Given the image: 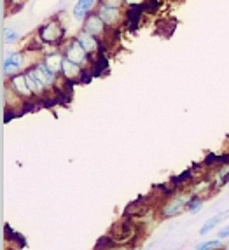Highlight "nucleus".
I'll return each instance as SVG.
<instances>
[{"label":"nucleus","mask_w":229,"mask_h":250,"mask_svg":"<svg viewBox=\"0 0 229 250\" xmlns=\"http://www.w3.org/2000/svg\"><path fill=\"white\" fill-rule=\"evenodd\" d=\"M39 37H41L44 42L56 44V42H60L63 37H65V30H63V26L60 25L58 21L53 20V21H49L47 25L42 26L41 32H39Z\"/></svg>","instance_id":"obj_1"},{"label":"nucleus","mask_w":229,"mask_h":250,"mask_svg":"<svg viewBox=\"0 0 229 250\" xmlns=\"http://www.w3.org/2000/svg\"><path fill=\"white\" fill-rule=\"evenodd\" d=\"M98 16L105 21V25H116L117 21H119V9L117 7H108V5H100L98 9Z\"/></svg>","instance_id":"obj_4"},{"label":"nucleus","mask_w":229,"mask_h":250,"mask_svg":"<svg viewBox=\"0 0 229 250\" xmlns=\"http://www.w3.org/2000/svg\"><path fill=\"white\" fill-rule=\"evenodd\" d=\"M125 2V0H102V4L104 5H108V7H121V4Z\"/></svg>","instance_id":"obj_18"},{"label":"nucleus","mask_w":229,"mask_h":250,"mask_svg":"<svg viewBox=\"0 0 229 250\" xmlns=\"http://www.w3.org/2000/svg\"><path fill=\"white\" fill-rule=\"evenodd\" d=\"M23 63H25V56L21 53H9L4 62V72L7 75H13L14 72H18L23 67Z\"/></svg>","instance_id":"obj_3"},{"label":"nucleus","mask_w":229,"mask_h":250,"mask_svg":"<svg viewBox=\"0 0 229 250\" xmlns=\"http://www.w3.org/2000/svg\"><path fill=\"white\" fill-rule=\"evenodd\" d=\"M184 205V200H180V198H175V200H170V203L163 208V215L165 217H170V215H175V213L180 212V208H182Z\"/></svg>","instance_id":"obj_14"},{"label":"nucleus","mask_w":229,"mask_h":250,"mask_svg":"<svg viewBox=\"0 0 229 250\" xmlns=\"http://www.w3.org/2000/svg\"><path fill=\"white\" fill-rule=\"evenodd\" d=\"M25 77H26V84H28V88L32 89V93H34V95H41V93H44V89L47 88L46 84L42 83V81L39 79L37 75H35L32 70L26 72Z\"/></svg>","instance_id":"obj_7"},{"label":"nucleus","mask_w":229,"mask_h":250,"mask_svg":"<svg viewBox=\"0 0 229 250\" xmlns=\"http://www.w3.org/2000/svg\"><path fill=\"white\" fill-rule=\"evenodd\" d=\"M125 2L129 5H142L144 4V0H125Z\"/></svg>","instance_id":"obj_20"},{"label":"nucleus","mask_w":229,"mask_h":250,"mask_svg":"<svg viewBox=\"0 0 229 250\" xmlns=\"http://www.w3.org/2000/svg\"><path fill=\"white\" fill-rule=\"evenodd\" d=\"M95 0H77V4L74 7V18L75 20H83L86 14L89 13V9L93 7Z\"/></svg>","instance_id":"obj_13"},{"label":"nucleus","mask_w":229,"mask_h":250,"mask_svg":"<svg viewBox=\"0 0 229 250\" xmlns=\"http://www.w3.org/2000/svg\"><path fill=\"white\" fill-rule=\"evenodd\" d=\"M229 217V210H224V212H221V213H217V215H213V217H210L208 221L205 222V226L200 229V233L201 234H207V233H210V231L213 229V226H217L219 222H222L224 219H228Z\"/></svg>","instance_id":"obj_11"},{"label":"nucleus","mask_w":229,"mask_h":250,"mask_svg":"<svg viewBox=\"0 0 229 250\" xmlns=\"http://www.w3.org/2000/svg\"><path fill=\"white\" fill-rule=\"evenodd\" d=\"M217 247H221V242H219V240H213V242L200 243V245H196V249L203 250V249H217Z\"/></svg>","instance_id":"obj_16"},{"label":"nucleus","mask_w":229,"mask_h":250,"mask_svg":"<svg viewBox=\"0 0 229 250\" xmlns=\"http://www.w3.org/2000/svg\"><path fill=\"white\" fill-rule=\"evenodd\" d=\"M228 249H229V245H228Z\"/></svg>","instance_id":"obj_22"},{"label":"nucleus","mask_w":229,"mask_h":250,"mask_svg":"<svg viewBox=\"0 0 229 250\" xmlns=\"http://www.w3.org/2000/svg\"><path fill=\"white\" fill-rule=\"evenodd\" d=\"M13 2H14V4H20V2H21V0H13Z\"/></svg>","instance_id":"obj_21"},{"label":"nucleus","mask_w":229,"mask_h":250,"mask_svg":"<svg viewBox=\"0 0 229 250\" xmlns=\"http://www.w3.org/2000/svg\"><path fill=\"white\" fill-rule=\"evenodd\" d=\"M63 75L67 77L68 81H74V79H79L81 75V68H79V63H74L70 62L68 58L63 60V68H62Z\"/></svg>","instance_id":"obj_8"},{"label":"nucleus","mask_w":229,"mask_h":250,"mask_svg":"<svg viewBox=\"0 0 229 250\" xmlns=\"http://www.w3.org/2000/svg\"><path fill=\"white\" fill-rule=\"evenodd\" d=\"M77 41L83 44V47L88 51V53H95L96 47H98V42H96L95 35H91L89 32H86V30H84V32H81V34L77 35Z\"/></svg>","instance_id":"obj_9"},{"label":"nucleus","mask_w":229,"mask_h":250,"mask_svg":"<svg viewBox=\"0 0 229 250\" xmlns=\"http://www.w3.org/2000/svg\"><path fill=\"white\" fill-rule=\"evenodd\" d=\"M32 72H34L35 75H37L39 79L42 81V83L46 84L47 88H49V86H53V83H54V72H51L49 68H47V65L46 63H39L37 67L35 68H32Z\"/></svg>","instance_id":"obj_6"},{"label":"nucleus","mask_w":229,"mask_h":250,"mask_svg":"<svg viewBox=\"0 0 229 250\" xmlns=\"http://www.w3.org/2000/svg\"><path fill=\"white\" fill-rule=\"evenodd\" d=\"M105 26H107V25H105V21L102 20L98 14H96V16H89L88 20H86V26H84V30L96 37V35L104 34Z\"/></svg>","instance_id":"obj_5"},{"label":"nucleus","mask_w":229,"mask_h":250,"mask_svg":"<svg viewBox=\"0 0 229 250\" xmlns=\"http://www.w3.org/2000/svg\"><path fill=\"white\" fill-rule=\"evenodd\" d=\"M226 236H229V226H228V228H224V229L219 231V238H226Z\"/></svg>","instance_id":"obj_19"},{"label":"nucleus","mask_w":229,"mask_h":250,"mask_svg":"<svg viewBox=\"0 0 229 250\" xmlns=\"http://www.w3.org/2000/svg\"><path fill=\"white\" fill-rule=\"evenodd\" d=\"M201 207H203V201H201L200 198H196V200H192L187 203V210L191 213H198V210H200Z\"/></svg>","instance_id":"obj_15"},{"label":"nucleus","mask_w":229,"mask_h":250,"mask_svg":"<svg viewBox=\"0 0 229 250\" xmlns=\"http://www.w3.org/2000/svg\"><path fill=\"white\" fill-rule=\"evenodd\" d=\"M63 56L62 54H58V53H54V54H47L46 56V65H47V68H49L51 72H54V74H58V72H62V68H63Z\"/></svg>","instance_id":"obj_12"},{"label":"nucleus","mask_w":229,"mask_h":250,"mask_svg":"<svg viewBox=\"0 0 229 250\" xmlns=\"http://www.w3.org/2000/svg\"><path fill=\"white\" fill-rule=\"evenodd\" d=\"M11 84H13V88L18 91V95H21V96L34 95V93H32V89L28 88V84H26L25 75H14L13 81H11Z\"/></svg>","instance_id":"obj_10"},{"label":"nucleus","mask_w":229,"mask_h":250,"mask_svg":"<svg viewBox=\"0 0 229 250\" xmlns=\"http://www.w3.org/2000/svg\"><path fill=\"white\" fill-rule=\"evenodd\" d=\"M86 54H88V51L84 49L79 41L70 42L67 46V49H65V58H68L74 63H79V65L86 62Z\"/></svg>","instance_id":"obj_2"},{"label":"nucleus","mask_w":229,"mask_h":250,"mask_svg":"<svg viewBox=\"0 0 229 250\" xmlns=\"http://www.w3.org/2000/svg\"><path fill=\"white\" fill-rule=\"evenodd\" d=\"M18 37H20V35H18L13 28H7V30H5V41H7V42H14Z\"/></svg>","instance_id":"obj_17"}]
</instances>
